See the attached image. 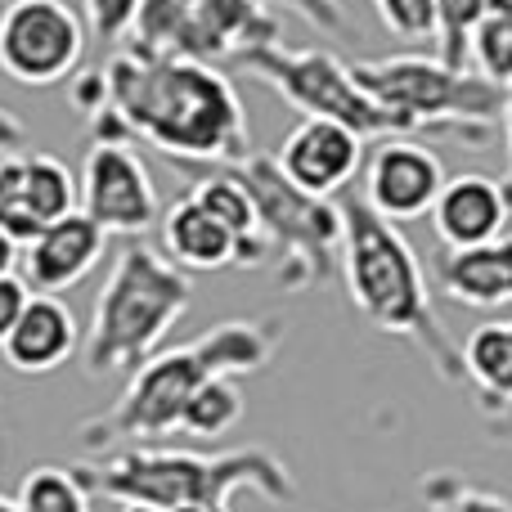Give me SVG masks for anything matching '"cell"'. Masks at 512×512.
Segmentation results:
<instances>
[{
  "label": "cell",
  "instance_id": "cell-27",
  "mask_svg": "<svg viewBox=\"0 0 512 512\" xmlns=\"http://www.w3.org/2000/svg\"><path fill=\"white\" fill-rule=\"evenodd\" d=\"M265 9H292V14H301L310 27H315L319 36H337V41H355V23L346 18L342 0H261Z\"/></svg>",
  "mask_w": 512,
  "mask_h": 512
},
{
  "label": "cell",
  "instance_id": "cell-1",
  "mask_svg": "<svg viewBox=\"0 0 512 512\" xmlns=\"http://www.w3.org/2000/svg\"><path fill=\"white\" fill-rule=\"evenodd\" d=\"M99 72L131 140H149L171 167H230L252 153L248 108L216 63L126 45Z\"/></svg>",
  "mask_w": 512,
  "mask_h": 512
},
{
  "label": "cell",
  "instance_id": "cell-23",
  "mask_svg": "<svg viewBox=\"0 0 512 512\" xmlns=\"http://www.w3.org/2000/svg\"><path fill=\"white\" fill-rule=\"evenodd\" d=\"M18 512H90V490L72 468H32L18 486Z\"/></svg>",
  "mask_w": 512,
  "mask_h": 512
},
{
  "label": "cell",
  "instance_id": "cell-10",
  "mask_svg": "<svg viewBox=\"0 0 512 512\" xmlns=\"http://www.w3.org/2000/svg\"><path fill=\"white\" fill-rule=\"evenodd\" d=\"M86 54V23L68 0L0 5V72L18 86H59Z\"/></svg>",
  "mask_w": 512,
  "mask_h": 512
},
{
  "label": "cell",
  "instance_id": "cell-19",
  "mask_svg": "<svg viewBox=\"0 0 512 512\" xmlns=\"http://www.w3.org/2000/svg\"><path fill=\"white\" fill-rule=\"evenodd\" d=\"M463 355V378L477 391V405L490 414H508L512 409V319H490L468 333L459 346Z\"/></svg>",
  "mask_w": 512,
  "mask_h": 512
},
{
  "label": "cell",
  "instance_id": "cell-14",
  "mask_svg": "<svg viewBox=\"0 0 512 512\" xmlns=\"http://www.w3.org/2000/svg\"><path fill=\"white\" fill-rule=\"evenodd\" d=\"M432 230L441 248H481V243L504 239V225L512 216V194L504 180L463 171L445 180V189L432 203Z\"/></svg>",
  "mask_w": 512,
  "mask_h": 512
},
{
  "label": "cell",
  "instance_id": "cell-25",
  "mask_svg": "<svg viewBox=\"0 0 512 512\" xmlns=\"http://www.w3.org/2000/svg\"><path fill=\"white\" fill-rule=\"evenodd\" d=\"M490 5H495V0H436V59L459 72H472L468 45H472V32H477V23L486 18Z\"/></svg>",
  "mask_w": 512,
  "mask_h": 512
},
{
  "label": "cell",
  "instance_id": "cell-15",
  "mask_svg": "<svg viewBox=\"0 0 512 512\" xmlns=\"http://www.w3.org/2000/svg\"><path fill=\"white\" fill-rule=\"evenodd\" d=\"M104 248H108V234L99 230L86 212H68L63 221L45 225L32 243H23L27 288L50 292V297L77 288V283L99 265Z\"/></svg>",
  "mask_w": 512,
  "mask_h": 512
},
{
  "label": "cell",
  "instance_id": "cell-11",
  "mask_svg": "<svg viewBox=\"0 0 512 512\" xmlns=\"http://www.w3.org/2000/svg\"><path fill=\"white\" fill-rule=\"evenodd\" d=\"M77 212H86L104 234L144 239L162 221V198L144 158L131 144H90L77 180Z\"/></svg>",
  "mask_w": 512,
  "mask_h": 512
},
{
  "label": "cell",
  "instance_id": "cell-2",
  "mask_svg": "<svg viewBox=\"0 0 512 512\" xmlns=\"http://www.w3.org/2000/svg\"><path fill=\"white\" fill-rule=\"evenodd\" d=\"M279 342H283L279 319H225V324L207 328L194 342L153 351L140 369H131V382L113 400V409L86 418V427L77 436L81 450H90L95 459H108V454L126 450V445L162 441L167 432H176L189 396L207 378L261 373L279 355Z\"/></svg>",
  "mask_w": 512,
  "mask_h": 512
},
{
  "label": "cell",
  "instance_id": "cell-31",
  "mask_svg": "<svg viewBox=\"0 0 512 512\" xmlns=\"http://www.w3.org/2000/svg\"><path fill=\"white\" fill-rule=\"evenodd\" d=\"M23 135H27V126L18 122V117L9 113V108H0V158H5V153H18Z\"/></svg>",
  "mask_w": 512,
  "mask_h": 512
},
{
  "label": "cell",
  "instance_id": "cell-26",
  "mask_svg": "<svg viewBox=\"0 0 512 512\" xmlns=\"http://www.w3.org/2000/svg\"><path fill=\"white\" fill-rule=\"evenodd\" d=\"M373 9L396 41H436V0H373Z\"/></svg>",
  "mask_w": 512,
  "mask_h": 512
},
{
  "label": "cell",
  "instance_id": "cell-18",
  "mask_svg": "<svg viewBox=\"0 0 512 512\" xmlns=\"http://www.w3.org/2000/svg\"><path fill=\"white\" fill-rule=\"evenodd\" d=\"M162 252L189 274H212L239 265V239L198 198L180 194L162 216Z\"/></svg>",
  "mask_w": 512,
  "mask_h": 512
},
{
  "label": "cell",
  "instance_id": "cell-6",
  "mask_svg": "<svg viewBox=\"0 0 512 512\" xmlns=\"http://www.w3.org/2000/svg\"><path fill=\"white\" fill-rule=\"evenodd\" d=\"M355 81L369 90L373 104H382L405 135H445L459 144L495 140L504 90L490 86L477 72H459L436 54H391V59H360L351 63Z\"/></svg>",
  "mask_w": 512,
  "mask_h": 512
},
{
  "label": "cell",
  "instance_id": "cell-32",
  "mask_svg": "<svg viewBox=\"0 0 512 512\" xmlns=\"http://www.w3.org/2000/svg\"><path fill=\"white\" fill-rule=\"evenodd\" d=\"M486 436L490 441H499V445H512V409L508 414H490L486 418Z\"/></svg>",
  "mask_w": 512,
  "mask_h": 512
},
{
  "label": "cell",
  "instance_id": "cell-12",
  "mask_svg": "<svg viewBox=\"0 0 512 512\" xmlns=\"http://www.w3.org/2000/svg\"><path fill=\"white\" fill-rule=\"evenodd\" d=\"M445 189V167L436 149L418 144L414 135H387L373 144L364 162V203L391 225L418 221L432 212L436 194Z\"/></svg>",
  "mask_w": 512,
  "mask_h": 512
},
{
  "label": "cell",
  "instance_id": "cell-36",
  "mask_svg": "<svg viewBox=\"0 0 512 512\" xmlns=\"http://www.w3.org/2000/svg\"><path fill=\"white\" fill-rule=\"evenodd\" d=\"M122 512H167V508H153V504H122Z\"/></svg>",
  "mask_w": 512,
  "mask_h": 512
},
{
  "label": "cell",
  "instance_id": "cell-28",
  "mask_svg": "<svg viewBox=\"0 0 512 512\" xmlns=\"http://www.w3.org/2000/svg\"><path fill=\"white\" fill-rule=\"evenodd\" d=\"M81 9H86L81 23L90 27V36L113 45V41H126L135 14H140V0H81Z\"/></svg>",
  "mask_w": 512,
  "mask_h": 512
},
{
  "label": "cell",
  "instance_id": "cell-37",
  "mask_svg": "<svg viewBox=\"0 0 512 512\" xmlns=\"http://www.w3.org/2000/svg\"><path fill=\"white\" fill-rule=\"evenodd\" d=\"M0 512H18V499H9V495H0Z\"/></svg>",
  "mask_w": 512,
  "mask_h": 512
},
{
  "label": "cell",
  "instance_id": "cell-7",
  "mask_svg": "<svg viewBox=\"0 0 512 512\" xmlns=\"http://www.w3.org/2000/svg\"><path fill=\"white\" fill-rule=\"evenodd\" d=\"M230 176L248 189L256 230L274 256L279 292H315L342 274V207L333 198L301 194L270 153L230 162Z\"/></svg>",
  "mask_w": 512,
  "mask_h": 512
},
{
  "label": "cell",
  "instance_id": "cell-34",
  "mask_svg": "<svg viewBox=\"0 0 512 512\" xmlns=\"http://www.w3.org/2000/svg\"><path fill=\"white\" fill-rule=\"evenodd\" d=\"M14 265H18V243L0 230V274H14Z\"/></svg>",
  "mask_w": 512,
  "mask_h": 512
},
{
  "label": "cell",
  "instance_id": "cell-22",
  "mask_svg": "<svg viewBox=\"0 0 512 512\" xmlns=\"http://www.w3.org/2000/svg\"><path fill=\"white\" fill-rule=\"evenodd\" d=\"M468 68L499 90L512 86V0H495L486 9L468 45Z\"/></svg>",
  "mask_w": 512,
  "mask_h": 512
},
{
  "label": "cell",
  "instance_id": "cell-35",
  "mask_svg": "<svg viewBox=\"0 0 512 512\" xmlns=\"http://www.w3.org/2000/svg\"><path fill=\"white\" fill-rule=\"evenodd\" d=\"M171 512H234V499H203V504H180Z\"/></svg>",
  "mask_w": 512,
  "mask_h": 512
},
{
  "label": "cell",
  "instance_id": "cell-38",
  "mask_svg": "<svg viewBox=\"0 0 512 512\" xmlns=\"http://www.w3.org/2000/svg\"><path fill=\"white\" fill-rule=\"evenodd\" d=\"M508 194H512V185H508Z\"/></svg>",
  "mask_w": 512,
  "mask_h": 512
},
{
  "label": "cell",
  "instance_id": "cell-21",
  "mask_svg": "<svg viewBox=\"0 0 512 512\" xmlns=\"http://www.w3.org/2000/svg\"><path fill=\"white\" fill-rule=\"evenodd\" d=\"M243 409H248V400H243L239 378H207L203 387L189 396L176 432L194 436V441H221V436L243 418Z\"/></svg>",
  "mask_w": 512,
  "mask_h": 512
},
{
  "label": "cell",
  "instance_id": "cell-33",
  "mask_svg": "<svg viewBox=\"0 0 512 512\" xmlns=\"http://www.w3.org/2000/svg\"><path fill=\"white\" fill-rule=\"evenodd\" d=\"M499 122H504V140H508V180L504 185H512V86L504 90V113H499Z\"/></svg>",
  "mask_w": 512,
  "mask_h": 512
},
{
  "label": "cell",
  "instance_id": "cell-24",
  "mask_svg": "<svg viewBox=\"0 0 512 512\" xmlns=\"http://www.w3.org/2000/svg\"><path fill=\"white\" fill-rule=\"evenodd\" d=\"M423 504L427 512H512L499 490L463 477V472H427L423 477Z\"/></svg>",
  "mask_w": 512,
  "mask_h": 512
},
{
  "label": "cell",
  "instance_id": "cell-3",
  "mask_svg": "<svg viewBox=\"0 0 512 512\" xmlns=\"http://www.w3.org/2000/svg\"><path fill=\"white\" fill-rule=\"evenodd\" d=\"M342 283L351 292L355 310L369 319L378 333L400 337L423 360L432 373L450 387H468L463 378V355L454 337L445 333L441 315L432 306V288L423 279V261L391 225L378 216L360 194H342Z\"/></svg>",
  "mask_w": 512,
  "mask_h": 512
},
{
  "label": "cell",
  "instance_id": "cell-5",
  "mask_svg": "<svg viewBox=\"0 0 512 512\" xmlns=\"http://www.w3.org/2000/svg\"><path fill=\"white\" fill-rule=\"evenodd\" d=\"M194 306V274L144 239H126L90 310L81 360L95 378L131 373L167 342V333Z\"/></svg>",
  "mask_w": 512,
  "mask_h": 512
},
{
  "label": "cell",
  "instance_id": "cell-13",
  "mask_svg": "<svg viewBox=\"0 0 512 512\" xmlns=\"http://www.w3.org/2000/svg\"><path fill=\"white\" fill-rule=\"evenodd\" d=\"M279 171L315 198H333L360 176L364 167V140L342 122H324V117H301L288 135H283L279 153H274Z\"/></svg>",
  "mask_w": 512,
  "mask_h": 512
},
{
  "label": "cell",
  "instance_id": "cell-39",
  "mask_svg": "<svg viewBox=\"0 0 512 512\" xmlns=\"http://www.w3.org/2000/svg\"><path fill=\"white\" fill-rule=\"evenodd\" d=\"M0 5H5V0H0Z\"/></svg>",
  "mask_w": 512,
  "mask_h": 512
},
{
  "label": "cell",
  "instance_id": "cell-4",
  "mask_svg": "<svg viewBox=\"0 0 512 512\" xmlns=\"http://www.w3.org/2000/svg\"><path fill=\"white\" fill-rule=\"evenodd\" d=\"M90 495H108L117 504H153L180 508L203 499H234L239 490H256L270 504H297V477L288 463L265 445H239L221 454L194 450H153V445H126L108 454V463L72 468Z\"/></svg>",
  "mask_w": 512,
  "mask_h": 512
},
{
  "label": "cell",
  "instance_id": "cell-20",
  "mask_svg": "<svg viewBox=\"0 0 512 512\" xmlns=\"http://www.w3.org/2000/svg\"><path fill=\"white\" fill-rule=\"evenodd\" d=\"M18 194L32 234L77 212V176L54 153H18Z\"/></svg>",
  "mask_w": 512,
  "mask_h": 512
},
{
  "label": "cell",
  "instance_id": "cell-9",
  "mask_svg": "<svg viewBox=\"0 0 512 512\" xmlns=\"http://www.w3.org/2000/svg\"><path fill=\"white\" fill-rule=\"evenodd\" d=\"M283 23L261 0H140L126 45L140 54L230 59L248 45H279Z\"/></svg>",
  "mask_w": 512,
  "mask_h": 512
},
{
  "label": "cell",
  "instance_id": "cell-8",
  "mask_svg": "<svg viewBox=\"0 0 512 512\" xmlns=\"http://www.w3.org/2000/svg\"><path fill=\"white\" fill-rule=\"evenodd\" d=\"M234 68L248 77L265 81L283 104H292L301 117H324V122L351 126L360 140H387V135H405V126L373 104L369 90L355 81L351 63H342L333 50H283L279 45H248V50L230 54Z\"/></svg>",
  "mask_w": 512,
  "mask_h": 512
},
{
  "label": "cell",
  "instance_id": "cell-17",
  "mask_svg": "<svg viewBox=\"0 0 512 512\" xmlns=\"http://www.w3.org/2000/svg\"><path fill=\"white\" fill-rule=\"evenodd\" d=\"M436 283L450 301L472 310L512 306V239L481 243V248H441Z\"/></svg>",
  "mask_w": 512,
  "mask_h": 512
},
{
  "label": "cell",
  "instance_id": "cell-29",
  "mask_svg": "<svg viewBox=\"0 0 512 512\" xmlns=\"http://www.w3.org/2000/svg\"><path fill=\"white\" fill-rule=\"evenodd\" d=\"M27 297H32L27 279H18V274H0V342H5L9 328L18 324V315H23Z\"/></svg>",
  "mask_w": 512,
  "mask_h": 512
},
{
  "label": "cell",
  "instance_id": "cell-16",
  "mask_svg": "<svg viewBox=\"0 0 512 512\" xmlns=\"http://www.w3.org/2000/svg\"><path fill=\"white\" fill-rule=\"evenodd\" d=\"M81 351V328L77 315L68 310V301L50 297V292H32L18 315V324L9 328V337L0 342V355L14 373H54L59 364H68Z\"/></svg>",
  "mask_w": 512,
  "mask_h": 512
},
{
  "label": "cell",
  "instance_id": "cell-30",
  "mask_svg": "<svg viewBox=\"0 0 512 512\" xmlns=\"http://www.w3.org/2000/svg\"><path fill=\"white\" fill-rule=\"evenodd\" d=\"M68 99H72V108H77V113L95 117L99 108L108 104V86H104V72H81V77L72 81Z\"/></svg>",
  "mask_w": 512,
  "mask_h": 512
}]
</instances>
